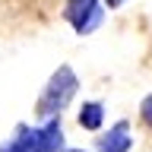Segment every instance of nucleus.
<instances>
[{
	"instance_id": "0eeeda50",
	"label": "nucleus",
	"mask_w": 152,
	"mask_h": 152,
	"mask_svg": "<svg viewBox=\"0 0 152 152\" xmlns=\"http://www.w3.org/2000/svg\"><path fill=\"white\" fill-rule=\"evenodd\" d=\"M124 3H127V0H104V7H108V10H117V7H124Z\"/></svg>"
},
{
	"instance_id": "20e7f679",
	"label": "nucleus",
	"mask_w": 152,
	"mask_h": 152,
	"mask_svg": "<svg viewBox=\"0 0 152 152\" xmlns=\"http://www.w3.org/2000/svg\"><path fill=\"white\" fill-rule=\"evenodd\" d=\"M130 146H133V136L127 121H117L98 136V152H130Z\"/></svg>"
},
{
	"instance_id": "f03ea898",
	"label": "nucleus",
	"mask_w": 152,
	"mask_h": 152,
	"mask_svg": "<svg viewBox=\"0 0 152 152\" xmlns=\"http://www.w3.org/2000/svg\"><path fill=\"white\" fill-rule=\"evenodd\" d=\"M76 92H79V76H76V70L70 64H60L54 73H51L45 92L38 98V117H41V121H54L57 114L73 102Z\"/></svg>"
},
{
	"instance_id": "423d86ee",
	"label": "nucleus",
	"mask_w": 152,
	"mask_h": 152,
	"mask_svg": "<svg viewBox=\"0 0 152 152\" xmlns=\"http://www.w3.org/2000/svg\"><path fill=\"white\" fill-rule=\"evenodd\" d=\"M140 114H142V121H146V127H152V92L142 98V104H140Z\"/></svg>"
},
{
	"instance_id": "6e6552de",
	"label": "nucleus",
	"mask_w": 152,
	"mask_h": 152,
	"mask_svg": "<svg viewBox=\"0 0 152 152\" xmlns=\"http://www.w3.org/2000/svg\"><path fill=\"white\" fill-rule=\"evenodd\" d=\"M64 152H86V149H64Z\"/></svg>"
},
{
	"instance_id": "7ed1b4c3",
	"label": "nucleus",
	"mask_w": 152,
	"mask_h": 152,
	"mask_svg": "<svg viewBox=\"0 0 152 152\" xmlns=\"http://www.w3.org/2000/svg\"><path fill=\"white\" fill-rule=\"evenodd\" d=\"M64 19L73 26L76 35H92L104 22V7H102V0H66Z\"/></svg>"
},
{
	"instance_id": "f257e3e1",
	"label": "nucleus",
	"mask_w": 152,
	"mask_h": 152,
	"mask_svg": "<svg viewBox=\"0 0 152 152\" xmlns=\"http://www.w3.org/2000/svg\"><path fill=\"white\" fill-rule=\"evenodd\" d=\"M0 152H64V130L60 121H45L41 127H26L19 124L16 133L10 136Z\"/></svg>"
},
{
	"instance_id": "39448f33",
	"label": "nucleus",
	"mask_w": 152,
	"mask_h": 152,
	"mask_svg": "<svg viewBox=\"0 0 152 152\" xmlns=\"http://www.w3.org/2000/svg\"><path fill=\"white\" fill-rule=\"evenodd\" d=\"M104 124V104L102 102H86L79 108V127L89 133H98V127Z\"/></svg>"
}]
</instances>
